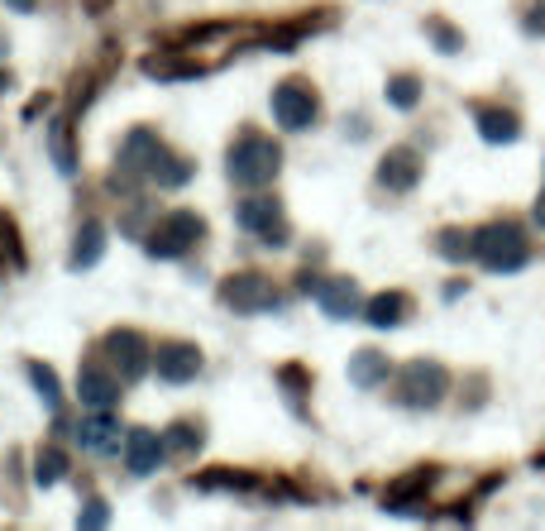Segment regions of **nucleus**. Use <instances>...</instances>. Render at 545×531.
<instances>
[{
	"label": "nucleus",
	"instance_id": "obj_1",
	"mask_svg": "<svg viewBox=\"0 0 545 531\" xmlns=\"http://www.w3.org/2000/svg\"><path fill=\"white\" fill-rule=\"evenodd\" d=\"M278 168H283V149L259 130H244L225 154V173L235 187H268L278 177Z\"/></svg>",
	"mask_w": 545,
	"mask_h": 531
},
{
	"label": "nucleus",
	"instance_id": "obj_2",
	"mask_svg": "<svg viewBox=\"0 0 545 531\" xmlns=\"http://www.w3.org/2000/svg\"><path fill=\"white\" fill-rule=\"evenodd\" d=\"M474 259L488 273H517V268L531 264V240L517 221H493L474 230Z\"/></svg>",
	"mask_w": 545,
	"mask_h": 531
},
{
	"label": "nucleus",
	"instance_id": "obj_3",
	"mask_svg": "<svg viewBox=\"0 0 545 531\" xmlns=\"http://www.w3.org/2000/svg\"><path fill=\"white\" fill-rule=\"evenodd\" d=\"M201 240H206V221H201L197 211H168V216L144 235V249H149L153 259H182V254Z\"/></svg>",
	"mask_w": 545,
	"mask_h": 531
},
{
	"label": "nucleus",
	"instance_id": "obj_4",
	"mask_svg": "<svg viewBox=\"0 0 545 531\" xmlns=\"http://www.w3.org/2000/svg\"><path fill=\"white\" fill-rule=\"evenodd\" d=\"M450 393V374H445V364H436V359H412L402 374H397V393L393 398L402 402V407H440V398Z\"/></svg>",
	"mask_w": 545,
	"mask_h": 531
},
{
	"label": "nucleus",
	"instance_id": "obj_5",
	"mask_svg": "<svg viewBox=\"0 0 545 531\" xmlns=\"http://www.w3.org/2000/svg\"><path fill=\"white\" fill-rule=\"evenodd\" d=\"M235 225L249 230V235H259L268 249H283V244L292 240V225H287L283 201L278 197H244L240 206H235Z\"/></svg>",
	"mask_w": 545,
	"mask_h": 531
},
{
	"label": "nucleus",
	"instance_id": "obj_6",
	"mask_svg": "<svg viewBox=\"0 0 545 531\" xmlns=\"http://www.w3.org/2000/svg\"><path fill=\"white\" fill-rule=\"evenodd\" d=\"M220 302L235 311V316H259V311L283 307L273 278H263V273H235V278H225V283H220Z\"/></svg>",
	"mask_w": 545,
	"mask_h": 531
},
{
	"label": "nucleus",
	"instance_id": "obj_7",
	"mask_svg": "<svg viewBox=\"0 0 545 531\" xmlns=\"http://www.w3.org/2000/svg\"><path fill=\"white\" fill-rule=\"evenodd\" d=\"M101 350H106V364L120 374V383H134L153 369V345L139 331H110Z\"/></svg>",
	"mask_w": 545,
	"mask_h": 531
},
{
	"label": "nucleus",
	"instance_id": "obj_8",
	"mask_svg": "<svg viewBox=\"0 0 545 531\" xmlns=\"http://www.w3.org/2000/svg\"><path fill=\"white\" fill-rule=\"evenodd\" d=\"M316 115H321V101H316V91L306 87V82H283V87H273V120L283 125V130L302 134L316 125Z\"/></svg>",
	"mask_w": 545,
	"mask_h": 531
},
{
	"label": "nucleus",
	"instance_id": "obj_9",
	"mask_svg": "<svg viewBox=\"0 0 545 531\" xmlns=\"http://www.w3.org/2000/svg\"><path fill=\"white\" fill-rule=\"evenodd\" d=\"M163 149V139L153 130H130L125 134V144H120V168H115V177H110V187H125V182H139V177H149V163L153 154Z\"/></svg>",
	"mask_w": 545,
	"mask_h": 531
},
{
	"label": "nucleus",
	"instance_id": "obj_10",
	"mask_svg": "<svg viewBox=\"0 0 545 531\" xmlns=\"http://www.w3.org/2000/svg\"><path fill=\"white\" fill-rule=\"evenodd\" d=\"M77 398L87 402V407H96V412L115 407V402H120V374H115L110 364H101V359H87V364L77 369Z\"/></svg>",
	"mask_w": 545,
	"mask_h": 531
},
{
	"label": "nucleus",
	"instance_id": "obj_11",
	"mask_svg": "<svg viewBox=\"0 0 545 531\" xmlns=\"http://www.w3.org/2000/svg\"><path fill=\"white\" fill-rule=\"evenodd\" d=\"M201 350L197 345H187V340H168V345H158L153 350V369H158V378L163 383H192V378L201 374Z\"/></svg>",
	"mask_w": 545,
	"mask_h": 531
},
{
	"label": "nucleus",
	"instance_id": "obj_12",
	"mask_svg": "<svg viewBox=\"0 0 545 531\" xmlns=\"http://www.w3.org/2000/svg\"><path fill=\"white\" fill-rule=\"evenodd\" d=\"M311 297L321 302V311H326L330 321H349V316H359V307H364L354 278H326V283L311 288Z\"/></svg>",
	"mask_w": 545,
	"mask_h": 531
},
{
	"label": "nucleus",
	"instance_id": "obj_13",
	"mask_svg": "<svg viewBox=\"0 0 545 531\" xmlns=\"http://www.w3.org/2000/svg\"><path fill=\"white\" fill-rule=\"evenodd\" d=\"M163 460H168V445H163L158 431L134 426L130 436H125V469H130V474H153Z\"/></svg>",
	"mask_w": 545,
	"mask_h": 531
},
{
	"label": "nucleus",
	"instance_id": "obj_14",
	"mask_svg": "<svg viewBox=\"0 0 545 531\" xmlns=\"http://www.w3.org/2000/svg\"><path fill=\"white\" fill-rule=\"evenodd\" d=\"M421 154L416 149H393V154L378 163V187H388V192H412L416 182H421Z\"/></svg>",
	"mask_w": 545,
	"mask_h": 531
},
{
	"label": "nucleus",
	"instance_id": "obj_15",
	"mask_svg": "<svg viewBox=\"0 0 545 531\" xmlns=\"http://www.w3.org/2000/svg\"><path fill=\"white\" fill-rule=\"evenodd\" d=\"M436 484V469H412V474H402V479H393L388 484V493H383V508L388 512H416L421 508V493Z\"/></svg>",
	"mask_w": 545,
	"mask_h": 531
},
{
	"label": "nucleus",
	"instance_id": "obj_16",
	"mask_svg": "<svg viewBox=\"0 0 545 531\" xmlns=\"http://www.w3.org/2000/svg\"><path fill=\"white\" fill-rule=\"evenodd\" d=\"M144 77H158V82H192V77H206V63L197 58H177V48H158L144 58Z\"/></svg>",
	"mask_w": 545,
	"mask_h": 531
},
{
	"label": "nucleus",
	"instance_id": "obj_17",
	"mask_svg": "<svg viewBox=\"0 0 545 531\" xmlns=\"http://www.w3.org/2000/svg\"><path fill=\"white\" fill-rule=\"evenodd\" d=\"M407 316H412V297L407 292H378V297L364 302V321H369L373 331H393Z\"/></svg>",
	"mask_w": 545,
	"mask_h": 531
},
{
	"label": "nucleus",
	"instance_id": "obj_18",
	"mask_svg": "<svg viewBox=\"0 0 545 531\" xmlns=\"http://www.w3.org/2000/svg\"><path fill=\"white\" fill-rule=\"evenodd\" d=\"M77 441H82V450H96V455L120 450V426H115V417H110V407L106 412L91 407V417H82V426H77Z\"/></svg>",
	"mask_w": 545,
	"mask_h": 531
},
{
	"label": "nucleus",
	"instance_id": "obj_19",
	"mask_svg": "<svg viewBox=\"0 0 545 531\" xmlns=\"http://www.w3.org/2000/svg\"><path fill=\"white\" fill-rule=\"evenodd\" d=\"M393 374V364H388V354L383 350H359L349 354V383L359 388V393H373V388H383Z\"/></svg>",
	"mask_w": 545,
	"mask_h": 531
},
{
	"label": "nucleus",
	"instance_id": "obj_20",
	"mask_svg": "<svg viewBox=\"0 0 545 531\" xmlns=\"http://www.w3.org/2000/svg\"><path fill=\"white\" fill-rule=\"evenodd\" d=\"M192 488L201 493H263L259 474H244V469H206V474H192Z\"/></svg>",
	"mask_w": 545,
	"mask_h": 531
},
{
	"label": "nucleus",
	"instance_id": "obj_21",
	"mask_svg": "<svg viewBox=\"0 0 545 531\" xmlns=\"http://www.w3.org/2000/svg\"><path fill=\"white\" fill-rule=\"evenodd\" d=\"M101 254H106V225H101V221H82V230H77V244H72V254H67V268L101 264Z\"/></svg>",
	"mask_w": 545,
	"mask_h": 531
},
{
	"label": "nucleus",
	"instance_id": "obj_22",
	"mask_svg": "<svg viewBox=\"0 0 545 531\" xmlns=\"http://www.w3.org/2000/svg\"><path fill=\"white\" fill-rule=\"evenodd\" d=\"M474 120H479V134L488 139V144H512V139L522 134V120H517L512 111H502V106H479Z\"/></svg>",
	"mask_w": 545,
	"mask_h": 531
},
{
	"label": "nucleus",
	"instance_id": "obj_23",
	"mask_svg": "<svg viewBox=\"0 0 545 531\" xmlns=\"http://www.w3.org/2000/svg\"><path fill=\"white\" fill-rule=\"evenodd\" d=\"M192 173H197V168H192L187 158L168 154V149H158V154H153V163H149V182H158V187H182Z\"/></svg>",
	"mask_w": 545,
	"mask_h": 531
},
{
	"label": "nucleus",
	"instance_id": "obj_24",
	"mask_svg": "<svg viewBox=\"0 0 545 531\" xmlns=\"http://www.w3.org/2000/svg\"><path fill=\"white\" fill-rule=\"evenodd\" d=\"M67 469H72V460H67L58 445H39V455H34V484H39V488L63 484Z\"/></svg>",
	"mask_w": 545,
	"mask_h": 531
},
{
	"label": "nucleus",
	"instance_id": "obj_25",
	"mask_svg": "<svg viewBox=\"0 0 545 531\" xmlns=\"http://www.w3.org/2000/svg\"><path fill=\"white\" fill-rule=\"evenodd\" d=\"M24 374H29V383H34V393L44 398L48 412H58V407H63V388H58V374H53L48 364H39V359H29V364H24Z\"/></svg>",
	"mask_w": 545,
	"mask_h": 531
},
{
	"label": "nucleus",
	"instance_id": "obj_26",
	"mask_svg": "<svg viewBox=\"0 0 545 531\" xmlns=\"http://www.w3.org/2000/svg\"><path fill=\"white\" fill-rule=\"evenodd\" d=\"M163 445H168L173 455H197L201 445H206V431H201L197 421H173V426L163 431Z\"/></svg>",
	"mask_w": 545,
	"mask_h": 531
},
{
	"label": "nucleus",
	"instance_id": "obj_27",
	"mask_svg": "<svg viewBox=\"0 0 545 531\" xmlns=\"http://www.w3.org/2000/svg\"><path fill=\"white\" fill-rule=\"evenodd\" d=\"M436 254L450 259V264H464V259H474V235H464V230H440Z\"/></svg>",
	"mask_w": 545,
	"mask_h": 531
},
{
	"label": "nucleus",
	"instance_id": "obj_28",
	"mask_svg": "<svg viewBox=\"0 0 545 531\" xmlns=\"http://www.w3.org/2000/svg\"><path fill=\"white\" fill-rule=\"evenodd\" d=\"M388 101H393L397 111H416V106H421V82H416L412 72L393 77V82H388Z\"/></svg>",
	"mask_w": 545,
	"mask_h": 531
},
{
	"label": "nucleus",
	"instance_id": "obj_29",
	"mask_svg": "<svg viewBox=\"0 0 545 531\" xmlns=\"http://www.w3.org/2000/svg\"><path fill=\"white\" fill-rule=\"evenodd\" d=\"M53 163H58V173H63V177L77 173V154H72V144H67V125H63V120L53 125Z\"/></svg>",
	"mask_w": 545,
	"mask_h": 531
},
{
	"label": "nucleus",
	"instance_id": "obj_30",
	"mask_svg": "<svg viewBox=\"0 0 545 531\" xmlns=\"http://www.w3.org/2000/svg\"><path fill=\"white\" fill-rule=\"evenodd\" d=\"M278 383L287 388L292 402H302V393H311V374H306L302 364H283V369H278Z\"/></svg>",
	"mask_w": 545,
	"mask_h": 531
},
{
	"label": "nucleus",
	"instance_id": "obj_31",
	"mask_svg": "<svg viewBox=\"0 0 545 531\" xmlns=\"http://www.w3.org/2000/svg\"><path fill=\"white\" fill-rule=\"evenodd\" d=\"M426 34L436 39L440 53H459V48H464V34H459L455 24H445V20H426Z\"/></svg>",
	"mask_w": 545,
	"mask_h": 531
},
{
	"label": "nucleus",
	"instance_id": "obj_32",
	"mask_svg": "<svg viewBox=\"0 0 545 531\" xmlns=\"http://www.w3.org/2000/svg\"><path fill=\"white\" fill-rule=\"evenodd\" d=\"M0 259H10V268H20V264H24L20 235H15V225H10V216H0Z\"/></svg>",
	"mask_w": 545,
	"mask_h": 531
},
{
	"label": "nucleus",
	"instance_id": "obj_33",
	"mask_svg": "<svg viewBox=\"0 0 545 531\" xmlns=\"http://www.w3.org/2000/svg\"><path fill=\"white\" fill-rule=\"evenodd\" d=\"M106 522H110V512L101 498H87V508L77 512V527H106Z\"/></svg>",
	"mask_w": 545,
	"mask_h": 531
},
{
	"label": "nucleus",
	"instance_id": "obj_34",
	"mask_svg": "<svg viewBox=\"0 0 545 531\" xmlns=\"http://www.w3.org/2000/svg\"><path fill=\"white\" fill-rule=\"evenodd\" d=\"M526 34H541L545 39V5H536V10H526Z\"/></svg>",
	"mask_w": 545,
	"mask_h": 531
},
{
	"label": "nucleus",
	"instance_id": "obj_35",
	"mask_svg": "<svg viewBox=\"0 0 545 531\" xmlns=\"http://www.w3.org/2000/svg\"><path fill=\"white\" fill-rule=\"evenodd\" d=\"M5 10H15V15H34L39 0H5Z\"/></svg>",
	"mask_w": 545,
	"mask_h": 531
},
{
	"label": "nucleus",
	"instance_id": "obj_36",
	"mask_svg": "<svg viewBox=\"0 0 545 531\" xmlns=\"http://www.w3.org/2000/svg\"><path fill=\"white\" fill-rule=\"evenodd\" d=\"M82 10H87V15H106L110 0H82Z\"/></svg>",
	"mask_w": 545,
	"mask_h": 531
},
{
	"label": "nucleus",
	"instance_id": "obj_37",
	"mask_svg": "<svg viewBox=\"0 0 545 531\" xmlns=\"http://www.w3.org/2000/svg\"><path fill=\"white\" fill-rule=\"evenodd\" d=\"M536 225L545 230V192H541V201H536Z\"/></svg>",
	"mask_w": 545,
	"mask_h": 531
},
{
	"label": "nucleus",
	"instance_id": "obj_38",
	"mask_svg": "<svg viewBox=\"0 0 545 531\" xmlns=\"http://www.w3.org/2000/svg\"><path fill=\"white\" fill-rule=\"evenodd\" d=\"M10 87H15V77H10V72H0V96H5Z\"/></svg>",
	"mask_w": 545,
	"mask_h": 531
},
{
	"label": "nucleus",
	"instance_id": "obj_39",
	"mask_svg": "<svg viewBox=\"0 0 545 531\" xmlns=\"http://www.w3.org/2000/svg\"><path fill=\"white\" fill-rule=\"evenodd\" d=\"M0 53H5V44H0Z\"/></svg>",
	"mask_w": 545,
	"mask_h": 531
}]
</instances>
